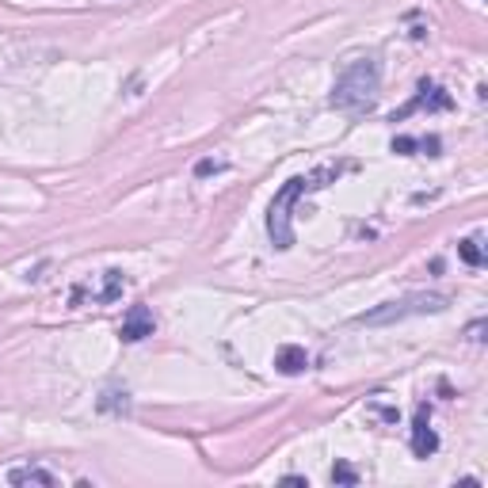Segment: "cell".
I'll use <instances>...</instances> for the list:
<instances>
[{
  "label": "cell",
  "mask_w": 488,
  "mask_h": 488,
  "mask_svg": "<svg viewBox=\"0 0 488 488\" xmlns=\"http://www.w3.org/2000/svg\"><path fill=\"white\" fill-rule=\"evenodd\" d=\"M348 169H351L348 161H340V164H320V169H313V172L287 179V184L275 191L272 207H267V233H272V240H275L279 252H287L290 244H294V225H290L294 207H298L305 195H313V191H325L328 184H336V179L348 172Z\"/></svg>",
  "instance_id": "cell-1"
},
{
  "label": "cell",
  "mask_w": 488,
  "mask_h": 488,
  "mask_svg": "<svg viewBox=\"0 0 488 488\" xmlns=\"http://www.w3.org/2000/svg\"><path fill=\"white\" fill-rule=\"evenodd\" d=\"M378 88H382L378 61L374 58H358L336 76L328 104L340 107V111H370V107H374V99H378Z\"/></svg>",
  "instance_id": "cell-2"
},
{
  "label": "cell",
  "mask_w": 488,
  "mask_h": 488,
  "mask_svg": "<svg viewBox=\"0 0 488 488\" xmlns=\"http://www.w3.org/2000/svg\"><path fill=\"white\" fill-rule=\"evenodd\" d=\"M446 310V298L443 294H405L397 302H385V305H374V310L358 313L355 325H397L405 317H423V313H443Z\"/></svg>",
  "instance_id": "cell-3"
},
{
  "label": "cell",
  "mask_w": 488,
  "mask_h": 488,
  "mask_svg": "<svg viewBox=\"0 0 488 488\" xmlns=\"http://www.w3.org/2000/svg\"><path fill=\"white\" fill-rule=\"evenodd\" d=\"M126 290V272H119V267H107L104 275H99V287H76L73 290V302H88V305H111L119 302Z\"/></svg>",
  "instance_id": "cell-4"
},
{
  "label": "cell",
  "mask_w": 488,
  "mask_h": 488,
  "mask_svg": "<svg viewBox=\"0 0 488 488\" xmlns=\"http://www.w3.org/2000/svg\"><path fill=\"white\" fill-rule=\"evenodd\" d=\"M454 107V99H451V92L446 88H439V84H431V81H423L420 84V92L408 99V104L401 107V111H393V119L390 122H405L408 114H416V111H451Z\"/></svg>",
  "instance_id": "cell-5"
},
{
  "label": "cell",
  "mask_w": 488,
  "mask_h": 488,
  "mask_svg": "<svg viewBox=\"0 0 488 488\" xmlns=\"http://www.w3.org/2000/svg\"><path fill=\"white\" fill-rule=\"evenodd\" d=\"M157 332V317H153L149 305H134L130 313L122 317V328H119V340L122 343H141L146 336Z\"/></svg>",
  "instance_id": "cell-6"
},
{
  "label": "cell",
  "mask_w": 488,
  "mask_h": 488,
  "mask_svg": "<svg viewBox=\"0 0 488 488\" xmlns=\"http://www.w3.org/2000/svg\"><path fill=\"white\" fill-rule=\"evenodd\" d=\"M439 451V435L431 431V420H428V408L416 413V423H413V454L416 458H431Z\"/></svg>",
  "instance_id": "cell-7"
},
{
  "label": "cell",
  "mask_w": 488,
  "mask_h": 488,
  "mask_svg": "<svg viewBox=\"0 0 488 488\" xmlns=\"http://www.w3.org/2000/svg\"><path fill=\"white\" fill-rule=\"evenodd\" d=\"M275 370L279 374H287V378L305 374V370H310V351L298 348V343H287V348L275 351Z\"/></svg>",
  "instance_id": "cell-8"
},
{
  "label": "cell",
  "mask_w": 488,
  "mask_h": 488,
  "mask_svg": "<svg viewBox=\"0 0 488 488\" xmlns=\"http://www.w3.org/2000/svg\"><path fill=\"white\" fill-rule=\"evenodd\" d=\"M8 484H16V488H23V484L54 488V484H61V477H58V473H50V469H43V466H16V469H8Z\"/></svg>",
  "instance_id": "cell-9"
},
{
  "label": "cell",
  "mask_w": 488,
  "mask_h": 488,
  "mask_svg": "<svg viewBox=\"0 0 488 488\" xmlns=\"http://www.w3.org/2000/svg\"><path fill=\"white\" fill-rule=\"evenodd\" d=\"M428 153V157H435V153H439L443 146H439V138H393V153Z\"/></svg>",
  "instance_id": "cell-10"
},
{
  "label": "cell",
  "mask_w": 488,
  "mask_h": 488,
  "mask_svg": "<svg viewBox=\"0 0 488 488\" xmlns=\"http://www.w3.org/2000/svg\"><path fill=\"white\" fill-rule=\"evenodd\" d=\"M458 256H461V260H466L469 267H481V264H484L481 237H466V240H458Z\"/></svg>",
  "instance_id": "cell-11"
},
{
  "label": "cell",
  "mask_w": 488,
  "mask_h": 488,
  "mask_svg": "<svg viewBox=\"0 0 488 488\" xmlns=\"http://www.w3.org/2000/svg\"><path fill=\"white\" fill-rule=\"evenodd\" d=\"M130 401H126V390H104L99 397V413H126Z\"/></svg>",
  "instance_id": "cell-12"
},
{
  "label": "cell",
  "mask_w": 488,
  "mask_h": 488,
  "mask_svg": "<svg viewBox=\"0 0 488 488\" xmlns=\"http://www.w3.org/2000/svg\"><path fill=\"white\" fill-rule=\"evenodd\" d=\"M332 484H358V473L348 461H336V466H332Z\"/></svg>",
  "instance_id": "cell-13"
},
{
  "label": "cell",
  "mask_w": 488,
  "mask_h": 488,
  "mask_svg": "<svg viewBox=\"0 0 488 488\" xmlns=\"http://www.w3.org/2000/svg\"><path fill=\"white\" fill-rule=\"evenodd\" d=\"M214 172H225L222 161H199L195 164V176H214Z\"/></svg>",
  "instance_id": "cell-14"
},
{
  "label": "cell",
  "mask_w": 488,
  "mask_h": 488,
  "mask_svg": "<svg viewBox=\"0 0 488 488\" xmlns=\"http://www.w3.org/2000/svg\"><path fill=\"white\" fill-rule=\"evenodd\" d=\"M282 481H287V484H310L305 477H298V473H287V477H282Z\"/></svg>",
  "instance_id": "cell-15"
}]
</instances>
